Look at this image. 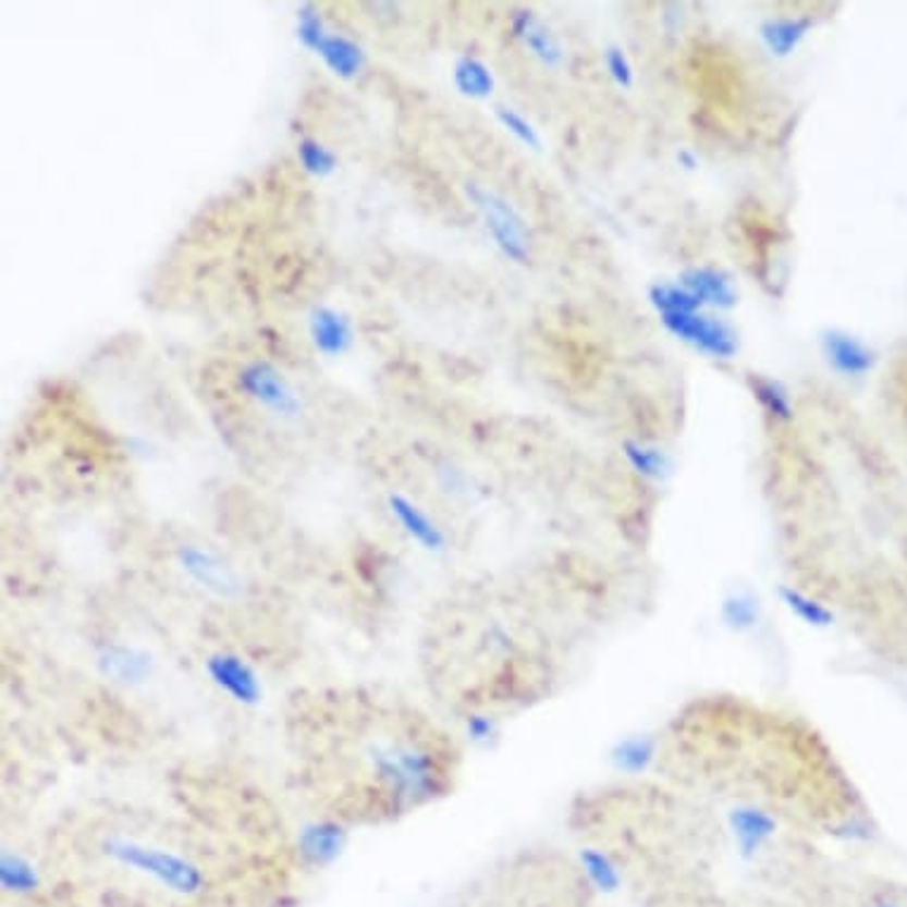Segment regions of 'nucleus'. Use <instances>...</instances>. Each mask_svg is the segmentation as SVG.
<instances>
[{"mask_svg": "<svg viewBox=\"0 0 907 907\" xmlns=\"http://www.w3.org/2000/svg\"><path fill=\"white\" fill-rule=\"evenodd\" d=\"M368 758L376 782L397 806L426 804L442 792V765L426 746L383 744L376 746Z\"/></svg>", "mask_w": 907, "mask_h": 907, "instance_id": "f257e3e1", "label": "nucleus"}, {"mask_svg": "<svg viewBox=\"0 0 907 907\" xmlns=\"http://www.w3.org/2000/svg\"><path fill=\"white\" fill-rule=\"evenodd\" d=\"M102 853L117 865L126 870L150 877L162 888L176 893V896H197L205 888L203 867L186 856H179L174 850H164L150 844H143L136 838L110 836L105 838Z\"/></svg>", "mask_w": 907, "mask_h": 907, "instance_id": "f03ea898", "label": "nucleus"}, {"mask_svg": "<svg viewBox=\"0 0 907 907\" xmlns=\"http://www.w3.org/2000/svg\"><path fill=\"white\" fill-rule=\"evenodd\" d=\"M464 193L468 203L478 209L482 226L488 231L499 253L508 261H514V265H530L532 241L528 223L518 215V209L511 205L504 195H499L476 181H468L464 186Z\"/></svg>", "mask_w": 907, "mask_h": 907, "instance_id": "7ed1b4c3", "label": "nucleus"}, {"mask_svg": "<svg viewBox=\"0 0 907 907\" xmlns=\"http://www.w3.org/2000/svg\"><path fill=\"white\" fill-rule=\"evenodd\" d=\"M235 390H238L247 402L259 406L273 418L295 420L299 418L305 404L297 388L291 383L279 366L269 359H247L238 366L233 376Z\"/></svg>", "mask_w": 907, "mask_h": 907, "instance_id": "20e7f679", "label": "nucleus"}, {"mask_svg": "<svg viewBox=\"0 0 907 907\" xmlns=\"http://www.w3.org/2000/svg\"><path fill=\"white\" fill-rule=\"evenodd\" d=\"M205 675L219 694L241 708H257L265 701V685L257 670L235 651L209 653L205 661Z\"/></svg>", "mask_w": 907, "mask_h": 907, "instance_id": "39448f33", "label": "nucleus"}, {"mask_svg": "<svg viewBox=\"0 0 907 907\" xmlns=\"http://www.w3.org/2000/svg\"><path fill=\"white\" fill-rule=\"evenodd\" d=\"M663 323L675 338L685 340L691 347L703 354H711L715 359H732L739 347L734 328L715 317H708L699 311H677L663 314Z\"/></svg>", "mask_w": 907, "mask_h": 907, "instance_id": "423d86ee", "label": "nucleus"}, {"mask_svg": "<svg viewBox=\"0 0 907 907\" xmlns=\"http://www.w3.org/2000/svg\"><path fill=\"white\" fill-rule=\"evenodd\" d=\"M176 563L197 587L207 589L209 595L231 599L241 591V580L231 565L200 544H181L176 551Z\"/></svg>", "mask_w": 907, "mask_h": 907, "instance_id": "0eeeda50", "label": "nucleus"}, {"mask_svg": "<svg viewBox=\"0 0 907 907\" xmlns=\"http://www.w3.org/2000/svg\"><path fill=\"white\" fill-rule=\"evenodd\" d=\"M307 335L314 352L326 359H340L354 345V323L343 309L314 305L307 314Z\"/></svg>", "mask_w": 907, "mask_h": 907, "instance_id": "6e6552de", "label": "nucleus"}, {"mask_svg": "<svg viewBox=\"0 0 907 907\" xmlns=\"http://www.w3.org/2000/svg\"><path fill=\"white\" fill-rule=\"evenodd\" d=\"M385 506L392 520L400 525V530L409 537L420 549L438 554L446 549V535L440 528V523L432 518L426 508H420L414 499L402 492H390L385 497Z\"/></svg>", "mask_w": 907, "mask_h": 907, "instance_id": "1a4fd4ad", "label": "nucleus"}, {"mask_svg": "<svg viewBox=\"0 0 907 907\" xmlns=\"http://www.w3.org/2000/svg\"><path fill=\"white\" fill-rule=\"evenodd\" d=\"M96 663L105 677L124 687L143 685L152 675V655L124 641L105 644Z\"/></svg>", "mask_w": 907, "mask_h": 907, "instance_id": "9d476101", "label": "nucleus"}, {"mask_svg": "<svg viewBox=\"0 0 907 907\" xmlns=\"http://www.w3.org/2000/svg\"><path fill=\"white\" fill-rule=\"evenodd\" d=\"M347 832L333 820H314L299 830L297 850L311 867H328L343 856Z\"/></svg>", "mask_w": 907, "mask_h": 907, "instance_id": "9b49d317", "label": "nucleus"}, {"mask_svg": "<svg viewBox=\"0 0 907 907\" xmlns=\"http://www.w3.org/2000/svg\"><path fill=\"white\" fill-rule=\"evenodd\" d=\"M317 58H321L323 68L340 82H357L368 64V52L354 36L328 32L321 41Z\"/></svg>", "mask_w": 907, "mask_h": 907, "instance_id": "f8f14e48", "label": "nucleus"}, {"mask_svg": "<svg viewBox=\"0 0 907 907\" xmlns=\"http://www.w3.org/2000/svg\"><path fill=\"white\" fill-rule=\"evenodd\" d=\"M511 29L518 41L530 50V56L540 60L547 68H559L563 60V50L559 38L551 34L549 26L530 10H516L511 15Z\"/></svg>", "mask_w": 907, "mask_h": 907, "instance_id": "ddd939ff", "label": "nucleus"}, {"mask_svg": "<svg viewBox=\"0 0 907 907\" xmlns=\"http://www.w3.org/2000/svg\"><path fill=\"white\" fill-rule=\"evenodd\" d=\"M730 824L744 858H756L762 846L777 832V820L770 812L753 806L734 808L730 814Z\"/></svg>", "mask_w": 907, "mask_h": 907, "instance_id": "4468645a", "label": "nucleus"}, {"mask_svg": "<svg viewBox=\"0 0 907 907\" xmlns=\"http://www.w3.org/2000/svg\"><path fill=\"white\" fill-rule=\"evenodd\" d=\"M679 285L687 287L701 305H711L718 309H732L736 305V291L730 275L718 269H689L682 273Z\"/></svg>", "mask_w": 907, "mask_h": 907, "instance_id": "2eb2a0df", "label": "nucleus"}, {"mask_svg": "<svg viewBox=\"0 0 907 907\" xmlns=\"http://www.w3.org/2000/svg\"><path fill=\"white\" fill-rule=\"evenodd\" d=\"M824 354L830 364L836 368L838 373L844 376H865L872 368V352L867 350L858 338L832 331L826 333L824 340Z\"/></svg>", "mask_w": 907, "mask_h": 907, "instance_id": "dca6fc26", "label": "nucleus"}, {"mask_svg": "<svg viewBox=\"0 0 907 907\" xmlns=\"http://www.w3.org/2000/svg\"><path fill=\"white\" fill-rule=\"evenodd\" d=\"M0 886L12 896H32L41 886V874L22 853L3 850V856H0Z\"/></svg>", "mask_w": 907, "mask_h": 907, "instance_id": "f3484780", "label": "nucleus"}, {"mask_svg": "<svg viewBox=\"0 0 907 907\" xmlns=\"http://www.w3.org/2000/svg\"><path fill=\"white\" fill-rule=\"evenodd\" d=\"M295 157L302 172L319 181L331 179L340 169V155L335 148L317 136H302L295 146Z\"/></svg>", "mask_w": 907, "mask_h": 907, "instance_id": "a211bd4d", "label": "nucleus"}, {"mask_svg": "<svg viewBox=\"0 0 907 907\" xmlns=\"http://www.w3.org/2000/svg\"><path fill=\"white\" fill-rule=\"evenodd\" d=\"M454 86L462 96L473 100H485L494 94V74L476 56H462L454 62Z\"/></svg>", "mask_w": 907, "mask_h": 907, "instance_id": "6ab92c4d", "label": "nucleus"}, {"mask_svg": "<svg viewBox=\"0 0 907 907\" xmlns=\"http://www.w3.org/2000/svg\"><path fill=\"white\" fill-rule=\"evenodd\" d=\"M808 29H810V20L806 17H777V20H768L765 24H762L760 36L772 56L784 58L788 56V52H794L796 46L804 41Z\"/></svg>", "mask_w": 907, "mask_h": 907, "instance_id": "aec40b11", "label": "nucleus"}, {"mask_svg": "<svg viewBox=\"0 0 907 907\" xmlns=\"http://www.w3.org/2000/svg\"><path fill=\"white\" fill-rule=\"evenodd\" d=\"M580 865L589 879V884L599 893H615L623 884V874L617 865L599 848H583Z\"/></svg>", "mask_w": 907, "mask_h": 907, "instance_id": "412c9836", "label": "nucleus"}, {"mask_svg": "<svg viewBox=\"0 0 907 907\" xmlns=\"http://www.w3.org/2000/svg\"><path fill=\"white\" fill-rule=\"evenodd\" d=\"M780 597L784 606L792 611L798 621H804L810 627H830L834 623V613L818 599L808 597L806 591L794 589V587H782Z\"/></svg>", "mask_w": 907, "mask_h": 907, "instance_id": "4be33fe9", "label": "nucleus"}, {"mask_svg": "<svg viewBox=\"0 0 907 907\" xmlns=\"http://www.w3.org/2000/svg\"><path fill=\"white\" fill-rule=\"evenodd\" d=\"M328 32H331V26L326 24L323 12H321L319 5L305 3V5L297 8L295 38H297V44L302 48L311 52V56H317V50H319V46H321V41H323Z\"/></svg>", "mask_w": 907, "mask_h": 907, "instance_id": "5701e85b", "label": "nucleus"}, {"mask_svg": "<svg viewBox=\"0 0 907 907\" xmlns=\"http://www.w3.org/2000/svg\"><path fill=\"white\" fill-rule=\"evenodd\" d=\"M758 617H760L758 599L746 595V591H734V595H730L725 603H722V621H725L727 627L736 629V633H744V629L756 627Z\"/></svg>", "mask_w": 907, "mask_h": 907, "instance_id": "b1692460", "label": "nucleus"}, {"mask_svg": "<svg viewBox=\"0 0 907 907\" xmlns=\"http://www.w3.org/2000/svg\"><path fill=\"white\" fill-rule=\"evenodd\" d=\"M494 117H497V122L502 124L511 136L518 138L525 148H532V150L542 148L540 131H537L528 117L520 114L516 108H508V105H497Z\"/></svg>", "mask_w": 907, "mask_h": 907, "instance_id": "393cba45", "label": "nucleus"}, {"mask_svg": "<svg viewBox=\"0 0 907 907\" xmlns=\"http://www.w3.org/2000/svg\"><path fill=\"white\" fill-rule=\"evenodd\" d=\"M753 394L762 404V409H765L772 418L792 420L794 416L792 400H788L786 390L780 383H774V380H768V378H758L753 380Z\"/></svg>", "mask_w": 907, "mask_h": 907, "instance_id": "a878e982", "label": "nucleus"}, {"mask_svg": "<svg viewBox=\"0 0 907 907\" xmlns=\"http://www.w3.org/2000/svg\"><path fill=\"white\" fill-rule=\"evenodd\" d=\"M625 456L629 466H633L639 476L644 478H661L665 470V456L653 450V446L639 444V442H625Z\"/></svg>", "mask_w": 907, "mask_h": 907, "instance_id": "bb28decb", "label": "nucleus"}, {"mask_svg": "<svg viewBox=\"0 0 907 907\" xmlns=\"http://www.w3.org/2000/svg\"><path fill=\"white\" fill-rule=\"evenodd\" d=\"M651 758H653V744L647 739H629L621 744V748H617V753H615L617 765L629 772L644 770L649 765Z\"/></svg>", "mask_w": 907, "mask_h": 907, "instance_id": "cd10ccee", "label": "nucleus"}, {"mask_svg": "<svg viewBox=\"0 0 907 907\" xmlns=\"http://www.w3.org/2000/svg\"><path fill=\"white\" fill-rule=\"evenodd\" d=\"M606 68H609V74L613 76V82L617 86H625V88L633 86L635 70H633V64H629L627 56L621 48H609L606 50Z\"/></svg>", "mask_w": 907, "mask_h": 907, "instance_id": "c85d7f7f", "label": "nucleus"}, {"mask_svg": "<svg viewBox=\"0 0 907 907\" xmlns=\"http://www.w3.org/2000/svg\"><path fill=\"white\" fill-rule=\"evenodd\" d=\"M466 734L473 744H490L497 736L494 720L488 715H470L466 720Z\"/></svg>", "mask_w": 907, "mask_h": 907, "instance_id": "c756f323", "label": "nucleus"}, {"mask_svg": "<svg viewBox=\"0 0 907 907\" xmlns=\"http://www.w3.org/2000/svg\"><path fill=\"white\" fill-rule=\"evenodd\" d=\"M874 907H905V905L893 903V900H879V903H874Z\"/></svg>", "mask_w": 907, "mask_h": 907, "instance_id": "7c9ffc66", "label": "nucleus"}]
</instances>
